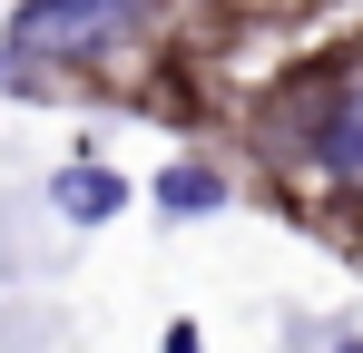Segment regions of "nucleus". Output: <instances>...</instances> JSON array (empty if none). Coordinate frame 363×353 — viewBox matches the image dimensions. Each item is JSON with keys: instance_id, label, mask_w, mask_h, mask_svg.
Listing matches in <instances>:
<instances>
[{"instance_id": "obj_3", "label": "nucleus", "mask_w": 363, "mask_h": 353, "mask_svg": "<svg viewBox=\"0 0 363 353\" xmlns=\"http://www.w3.org/2000/svg\"><path fill=\"white\" fill-rule=\"evenodd\" d=\"M50 196H60V216H69V226H108V216L128 206V186H118L108 167H99V157L60 167V186H50Z\"/></svg>"}, {"instance_id": "obj_4", "label": "nucleus", "mask_w": 363, "mask_h": 353, "mask_svg": "<svg viewBox=\"0 0 363 353\" xmlns=\"http://www.w3.org/2000/svg\"><path fill=\"white\" fill-rule=\"evenodd\" d=\"M157 206H167V216H216V206H226V176L216 167H157Z\"/></svg>"}, {"instance_id": "obj_5", "label": "nucleus", "mask_w": 363, "mask_h": 353, "mask_svg": "<svg viewBox=\"0 0 363 353\" xmlns=\"http://www.w3.org/2000/svg\"><path fill=\"white\" fill-rule=\"evenodd\" d=\"M334 353H363V344H334Z\"/></svg>"}, {"instance_id": "obj_2", "label": "nucleus", "mask_w": 363, "mask_h": 353, "mask_svg": "<svg viewBox=\"0 0 363 353\" xmlns=\"http://www.w3.org/2000/svg\"><path fill=\"white\" fill-rule=\"evenodd\" d=\"M314 167L334 176V186H363V79L334 99V118H324V138H314Z\"/></svg>"}, {"instance_id": "obj_1", "label": "nucleus", "mask_w": 363, "mask_h": 353, "mask_svg": "<svg viewBox=\"0 0 363 353\" xmlns=\"http://www.w3.org/2000/svg\"><path fill=\"white\" fill-rule=\"evenodd\" d=\"M138 20H147V0H20L10 50L20 59H108Z\"/></svg>"}]
</instances>
